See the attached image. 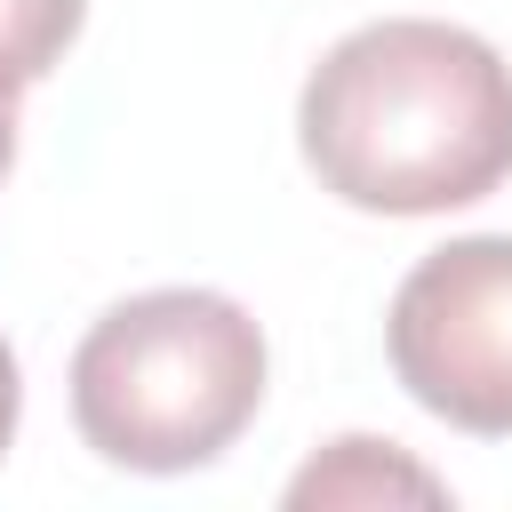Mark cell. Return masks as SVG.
<instances>
[{"label":"cell","mask_w":512,"mask_h":512,"mask_svg":"<svg viewBox=\"0 0 512 512\" xmlns=\"http://www.w3.org/2000/svg\"><path fill=\"white\" fill-rule=\"evenodd\" d=\"M264 328L224 288H144L72 344V424L120 472H200L264 408Z\"/></svg>","instance_id":"obj_2"},{"label":"cell","mask_w":512,"mask_h":512,"mask_svg":"<svg viewBox=\"0 0 512 512\" xmlns=\"http://www.w3.org/2000/svg\"><path fill=\"white\" fill-rule=\"evenodd\" d=\"M16 168V88H0V184Z\"/></svg>","instance_id":"obj_7"},{"label":"cell","mask_w":512,"mask_h":512,"mask_svg":"<svg viewBox=\"0 0 512 512\" xmlns=\"http://www.w3.org/2000/svg\"><path fill=\"white\" fill-rule=\"evenodd\" d=\"M296 152L360 216H448L512 176V64L448 16L352 24L296 96Z\"/></svg>","instance_id":"obj_1"},{"label":"cell","mask_w":512,"mask_h":512,"mask_svg":"<svg viewBox=\"0 0 512 512\" xmlns=\"http://www.w3.org/2000/svg\"><path fill=\"white\" fill-rule=\"evenodd\" d=\"M384 360L424 416L512 440V232L416 256L384 304Z\"/></svg>","instance_id":"obj_3"},{"label":"cell","mask_w":512,"mask_h":512,"mask_svg":"<svg viewBox=\"0 0 512 512\" xmlns=\"http://www.w3.org/2000/svg\"><path fill=\"white\" fill-rule=\"evenodd\" d=\"M296 512H368V504H448V480L432 464H416L400 440L376 432H344L328 440L296 480H288Z\"/></svg>","instance_id":"obj_4"},{"label":"cell","mask_w":512,"mask_h":512,"mask_svg":"<svg viewBox=\"0 0 512 512\" xmlns=\"http://www.w3.org/2000/svg\"><path fill=\"white\" fill-rule=\"evenodd\" d=\"M16 416H24V368H16V352H8V336H0V456H8V440H16Z\"/></svg>","instance_id":"obj_6"},{"label":"cell","mask_w":512,"mask_h":512,"mask_svg":"<svg viewBox=\"0 0 512 512\" xmlns=\"http://www.w3.org/2000/svg\"><path fill=\"white\" fill-rule=\"evenodd\" d=\"M80 24H88V0H0V88L24 96L32 80H48L72 56Z\"/></svg>","instance_id":"obj_5"}]
</instances>
